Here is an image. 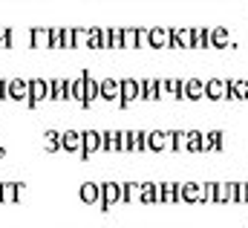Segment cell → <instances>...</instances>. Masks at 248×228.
Listing matches in <instances>:
<instances>
[{
  "label": "cell",
  "mask_w": 248,
  "mask_h": 228,
  "mask_svg": "<svg viewBox=\"0 0 248 228\" xmlns=\"http://www.w3.org/2000/svg\"><path fill=\"white\" fill-rule=\"evenodd\" d=\"M95 150H101V133L98 130H84L81 133V159H90Z\"/></svg>",
  "instance_id": "3"
},
{
  "label": "cell",
  "mask_w": 248,
  "mask_h": 228,
  "mask_svg": "<svg viewBox=\"0 0 248 228\" xmlns=\"http://www.w3.org/2000/svg\"><path fill=\"white\" fill-rule=\"evenodd\" d=\"M84 75V104L81 107H90L95 98H98V81L90 75V72H81Z\"/></svg>",
  "instance_id": "16"
},
{
  "label": "cell",
  "mask_w": 248,
  "mask_h": 228,
  "mask_svg": "<svg viewBox=\"0 0 248 228\" xmlns=\"http://www.w3.org/2000/svg\"><path fill=\"white\" fill-rule=\"evenodd\" d=\"M98 188H101V196H98L101 211H110L116 202H122V185H119V182H104V185H98Z\"/></svg>",
  "instance_id": "1"
},
{
  "label": "cell",
  "mask_w": 248,
  "mask_h": 228,
  "mask_svg": "<svg viewBox=\"0 0 248 228\" xmlns=\"http://www.w3.org/2000/svg\"><path fill=\"white\" fill-rule=\"evenodd\" d=\"M179 202H202V185L196 182H182L179 185Z\"/></svg>",
  "instance_id": "14"
},
{
  "label": "cell",
  "mask_w": 248,
  "mask_h": 228,
  "mask_svg": "<svg viewBox=\"0 0 248 228\" xmlns=\"http://www.w3.org/2000/svg\"><path fill=\"white\" fill-rule=\"evenodd\" d=\"M170 150H185V130H170Z\"/></svg>",
  "instance_id": "35"
},
{
  "label": "cell",
  "mask_w": 248,
  "mask_h": 228,
  "mask_svg": "<svg viewBox=\"0 0 248 228\" xmlns=\"http://www.w3.org/2000/svg\"><path fill=\"white\" fill-rule=\"evenodd\" d=\"M98 196H101V188H98L95 182H84V185L78 188V199H81V202H87V205H95V202H98Z\"/></svg>",
  "instance_id": "18"
},
{
  "label": "cell",
  "mask_w": 248,
  "mask_h": 228,
  "mask_svg": "<svg viewBox=\"0 0 248 228\" xmlns=\"http://www.w3.org/2000/svg\"><path fill=\"white\" fill-rule=\"evenodd\" d=\"M231 202H248V182H234L231 185Z\"/></svg>",
  "instance_id": "30"
},
{
  "label": "cell",
  "mask_w": 248,
  "mask_h": 228,
  "mask_svg": "<svg viewBox=\"0 0 248 228\" xmlns=\"http://www.w3.org/2000/svg\"><path fill=\"white\" fill-rule=\"evenodd\" d=\"M49 49H61V26L49 29Z\"/></svg>",
  "instance_id": "38"
},
{
  "label": "cell",
  "mask_w": 248,
  "mask_h": 228,
  "mask_svg": "<svg viewBox=\"0 0 248 228\" xmlns=\"http://www.w3.org/2000/svg\"><path fill=\"white\" fill-rule=\"evenodd\" d=\"M168 35H170V41H168L170 49H193V29L176 26V29H168Z\"/></svg>",
  "instance_id": "2"
},
{
  "label": "cell",
  "mask_w": 248,
  "mask_h": 228,
  "mask_svg": "<svg viewBox=\"0 0 248 228\" xmlns=\"http://www.w3.org/2000/svg\"><path fill=\"white\" fill-rule=\"evenodd\" d=\"M98 96L107 98V101H119V81H116V78L98 81Z\"/></svg>",
  "instance_id": "19"
},
{
  "label": "cell",
  "mask_w": 248,
  "mask_h": 228,
  "mask_svg": "<svg viewBox=\"0 0 248 228\" xmlns=\"http://www.w3.org/2000/svg\"><path fill=\"white\" fill-rule=\"evenodd\" d=\"M46 150H49V153H52V150H61V133H55V130L46 133Z\"/></svg>",
  "instance_id": "37"
},
{
  "label": "cell",
  "mask_w": 248,
  "mask_h": 228,
  "mask_svg": "<svg viewBox=\"0 0 248 228\" xmlns=\"http://www.w3.org/2000/svg\"><path fill=\"white\" fill-rule=\"evenodd\" d=\"M139 199H141V202H159V185H156V182H141Z\"/></svg>",
  "instance_id": "23"
},
{
  "label": "cell",
  "mask_w": 248,
  "mask_h": 228,
  "mask_svg": "<svg viewBox=\"0 0 248 228\" xmlns=\"http://www.w3.org/2000/svg\"><path fill=\"white\" fill-rule=\"evenodd\" d=\"M130 101H139V81H136V78H124V81H119V104L127 107Z\"/></svg>",
  "instance_id": "4"
},
{
  "label": "cell",
  "mask_w": 248,
  "mask_h": 228,
  "mask_svg": "<svg viewBox=\"0 0 248 228\" xmlns=\"http://www.w3.org/2000/svg\"><path fill=\"white\" fill-rule=\"evenodd\" d=\"M225 133L222 130H211V133H202V150H222L225 145Z\"/></svg>",
  "instance_id": "17"
},
{
  "label": "cell",
  "mask_w": 248,
  "mask_h": 228,
  "mask_svg": "<svg viewBox=\"0 0 248 228\" xmlns=\"http://www.w3.org/2000/svg\"><path fill=\"white\" fill-rule=\"evenodd\" d=\"M61 150L81 153V133H78V130H66V133H61Z\"/></svg>",
  "instance_id": "21"
},
{
  "label": "cell",
  "mask_w": 248,
  "mask_h": 228,
  "mask_svg": "<svg viewBox=\"0 0 248 228\" xmlns=\"http://www.w3.org/2000/svg\"><path fill=\"white\" fill-rule=\"evenodd\" d=\"M46 98L49 101H63V78H49L46 81Z\"/></svg>",
  "instance_id": "22"
},
{
  "label": "cell",
  "mask_w": 248,
  "mask_h": 228,
  "mask_svg": "<svg viewBox=\"0 0 248 228\" xmlns=\"http://www.w3.org/2000/svg\"><path fill=\"white\" fill-rule=\"evenodd\" d=\"M246 101H248V78H246Z\"/></svg>",
  "instance_id": "44"
},
{
  "label": "cell",
  "mask_w": 248,
  "mask_h": 228,
  "mask_svg": "<svg viewBox=\"0 0 248 228\" xmlns=\"http://www.w3.org/2000/svg\"><path fill=\"white\" fill-rule=\"evenodd\" d=\"M107 38H110V49H122V26L107 29Z\"/></svg>",
  "instance_id": "36"
},
{
  "label": "cell",
  "mask_w": 248,
  "mask_h": 228,
  "mask_svg": "<svg viewBox=\"0 0 248 228\" xmlns=\"http://www.w3.org/2000/svg\"><path fill=\"white\" fill-rule=\"evenodd\" d=\"M190 98V101H196V98H205V81H199V78H187L182 81V101Z\"/></svg>",
  "instance_id": "8"
},
{
  "label": "cell",
  "mask_w": 248,
  "mask_h": 228,
  "mask_svg": "<svg viewBox=\"0 0 248 228\" xmlns=\"http://www.w3.org/2000/svg\"><path fill=\"white\" fill-rule=\"evenodd\" d=\"M231 185H234V182H217L214 202H231Z\"/></svg>",
  "instance_id": "29"
},
{
  "label": "cell",
  "mask_w": 248,
  "mask_h": 228,
  "mask_svg": "<svg viewBox=\"0 0 248 228\" xmlns=\"http://www.w3.org/2000/svg\"><path fill=\"white\" fill-rule=\"evenodd\" d=\"M185 150L202 153V133L199 130H185Z\"/></svg>",
  "instance_id": "24"
},
{
  "label": "cell",
  "mask_w": 248,
  "mask_h": 228,
  "mask_svg": "<svg viewBox=\"0 0 248 228\" xmlns=\"http://www.w3.org/2000/svg\"><path fill=\"white\" fill-rule=\"evenodd\" d=\"M225 93H228V81H225V78H211V81H205V98L222 101Z\"/></svg>",
  "instance_id": "7"
},
{
  "label": "cell",
  "mask_w": 248,
  "mask_h": 228,
  "mask_svg": "<svg viewBox=\"0 0 248 228\" xmlns=\"http://www.w3.org/2000/svg\"><path fill=\"white\" fill-rule=\"evenodd\" d=\"M3 98H6V81L0 78V101H3Z\"/></svg>",
  "instance_id": "43"
},
{
  "label": "cell",
  "mask_w": 248,
  "mask_h": 228,
  "mask_svg": "<svg viewBox=\"0 0 248 228\" xmlns=\"http://www.w3.org/2000/svg\"><path fill=\"white\" fill-rule=\"evenodd\" d=\"M165 96L182 101V81L179 78H162L159 81V98H165Z\"/></svg>",
  "instance_id": "11"
},
{
  "label": "cell",
  "mask_w": 248,
  "mask_h": 228,
  "mask_svg": "<svg viewBox=\"0 0 248 228\" xmlns=\"http://www.w3.org/2000/svg\"><path fill=\"white\" fill-rule=\"evenodd\" d=\"M127 145H130V130H119V147L127 150Z\"/></svg>",
  "instance_id": "42"
},
{
  "label": "cell",
  "mask_w": 248,
  "mask_h": 228,
  "mask_svg": "<svg viewBox=\"0 0 248 228\" xmlns=\"http://www.w3.org/2000/svg\"><path fill=\"white\" fill-rule=\"evenodd\" d=\"M159 202H179V182H162L159 185Z\"/></svg>",
  "instance_id": "20"
},
{
  "label": "cell",
  "mask_w": 248,
  "mask_h": 228,
  "mask_svg": "<svg viewBox=\"0 0 248 228\" xmlns=\"http://www.w3.org/2000/svg\"><path fill=\"white\" fill-rule=\"evenodd\" d=\"M29 47L32 49H49V29L46 26H32L29 29Z\"/></svg>",
  "instance_id": "9"
},
{
  "label": "cell",
  "mask_w": 248,
  "mask_h": 228,
  "mask_svg": "<svg viewBox=\"0 0 248 228\" xmlns=\"http://www.w3.org/2000/svg\"><path fill=\"white\" fill-rule=\"evenodd\" d=\"M136 49H147V29H136Z\"/></svg>",
  "instance_id": "41"
},
{
  "label": "cell",
  "mask_w": 248,
  "mask_h": 228,
  "mask_svg": "<svg viewBox=\"0 0 248 228\" xmlns=\"http://www.w3.org/2000/svg\"><path fill=\"white\" fill-rule=\"evenodd\" d=\"M139 98L141 101H159V81L156 78H141L139 81Z\"/></svg>",
  "instance_id": "12"
},
{
  "label": "cell",
  "mask_w": 248,
  "mask_h": 228,
  "mask_svg": "<svg viewBox=\"0 0 248 228\" xmlns=\"http://www.w3.org/2000/svg\"><path fill=\"white\" fill-rule=\"evenodd\" d=\"M61 49H75V32L69 26H61Z\"/></svg>",
  "instance_id": "34"
},
{
  "label": "cell",
  "mask_w": 248,
  "mask_h": 228,
  "mask_svg": "<svg viewBox=\"0 0 248 228\" xmlns=\"http://www.w3.org/2000/svg\"><path fill=\"white\" fill-rule=\"evenodd\" d=\"M122 49H136V26L122 29Z\"/></svg>",
  "instance_id": "32"
},
{
  "label": "cell",
  "mask_w": 248,
  "mask_h": 228,
  "mask_svg": "<svg viewBox=\"0 0 248 228\" xmlns=\"http://www.w3.org/2000/svg\"><path fill=\"white\" fill-rule=\"evenodd\" d=\"M193 49H208V26L193 29Z\"/></svg>",
  "instance_id": "31"
},
{
  "label": "cell",
  "mask_w": 248,
  "mask_h": 228,
  "mask_svg": "<svg viewBox=\"0 0 248 228\" xmlns=\"http://www.w3.org/2000/svg\"><path fill=\"white\" fill-rule=\"evenodd\" d=\"M127 150H147V133L144 130H130V145Z\"/></svg>",
  "instance_id": "25"
},
{
  "label": "cell",
  "mask_w": 248,
  "mask_h": 228,
  "mask_svg": "<svg viewBox=\"0 0 248 228\" xmlns=\"http://www.w3.org/2000/svg\"><path fill=\"white\" fill-rule=\"evenodd\" d=\"M228 29L225 26H217V29H208V47L214 49H228Z\"/></svg>",
  "instance_id": "15"
},
{
  "label": "cell",
  "mask_w": 248,
  "mask_h": 228,
  "mask_svg": "<svg viewBox=\"0 0 248 228\" xmlns=\"http://www.w3.org/2000/svg\"><path fill=\"white\" fill-rule=\"evenodd\" d=\"M139 191H141V182H124L122 185V199L124 202H136V199H139Z\"/></svg>",
  "instance_id": "27"
},
{
  "label": "cell",
  "mask_w": 248,
  "mask_h": 228,
  "mask_svg": "<svg viewBox=\"0 0 248 228\" xmlns=\"http://www.w3.org/2000/svg\"><path fill=\"white\" fill-rule=\"evenodd\" d=\"M9 47H12V29L0 26V49H9Z\"/></svg>",
  "instance_id": "40"
},
{
  "label": "cell",
  "mask_w": 248,
  "mask_h": 228,
  "mask_svg": "<svg viewBox=\"0 0 248 228\" xmlns=\"http://www.w3.org/2000/svg\"><path fill=\"white\" fill-rule=\"evenodd\" d=\"M44 98H46V78H32L29 81V93H26V104L35 107Z\"/></svg>",
  "instance_id": "6"
},
{
  "label": "cell",
  "mask_w": 248,
  "mask_h": 228,
  "mask_svg": "<svg viewBox=\"0 0 248 228\" xmlns=\"http://www.w3.org/2000/svg\"><path fill=\"white\" fill-rule=\"evenodd\" d=\"M214 191H217V182H205L202 185V202H214Z\"/></svg>",
  "instance_id": "39"
},
{
  "label": "cell",
  "mask_w": 248,
  "mask_h": 228,
  "mask_svg": "<svg viewBox=\"0 0 248 228\" xmlns=\"http://www.w3.org/2000/svg\"><path fill=\"white\" fill-rule=\"evenodd\" d=\"M165 147H170V133H165V130H150V133H147V150L159 153V150H165Z\"/></svg>",
  "instance_id": "13"
},
{
  "label": "cell",
  "mask_w": 248,
  "mask_h": 228,
  "mask_svg": "<svg viewBox=\"0 0 248 228\" xmlns=\"http://www.w3.org/2000/svg\"><path fill=\"white\" fill-rule=\"evenodd\" d=\"M0 202H17V182H0Z\"/></svg>",
  "instance_id": "26"
},
{
  "label": "cell",
  "mask_w": 248,
  "mask_h": 228,
  "mask_svg": "<svg viewBox=\"0 0 248 228\" xmlns=\"http://www.w3.org/2000/svg\"><path fill=\"white\" fill-rule=\"evenodd\" d=\"M26 93H29V81H26V78H12V81H6V98H12V101H26Z\"/></svg>",
  "instance_id": "5"
},
{
  "label": "cell",
  "mask_w": 248,
  "mask_h": 228,
  "mask_svg": "<svg viewBox=\"0 0 248 228\" xmlns=\"http://www.w3.org/2000/svg\"><path fill=\"white\" fill-rule=\"evenodd\" d=\"M101 150H122V147H119V130L101 133Z\"/></svg>",
  "instance_id": "28"
},
{
  "label": "cell",
  "mask_w": 248,
  "mask_h": 228,
  "mask_svg": "<svg viewBox=\"0 0 248 228\" xmlns=\"http://www.w3.org/2000/svg\"><path fill=\"white\" fill-rule=\"evenodd\" d=\"M168 41H170V35H168L165 26H153V29H147V47H150V49H165Z\"/></svg>",
  "instance_id": "10"
},
{
  "label": "cell",
  "mask_w": 248,
  "mask_h": 228,
  "mask_svg": "<svg viewBox=\"0 0 248 228\" xmlns=\"http://www.w3.org/2000/svg\"><path fill=\"white\" fill-rule=\"evenodd\" d=\"M87 47H90V49H101V29H98V26L87 29Z\"/></svg>",
  "instance_id": "33"
}]
</instances>
